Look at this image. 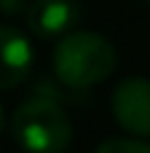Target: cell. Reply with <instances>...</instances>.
Wrapping results in <instances>:
<instances>
[{
	"instance_id": "cell-1",
	"label": "cell",
	"mask_w": 150,
	"mask_h": 153,
	"mask_svg": "<svg viewBox=\"0 0 150 153\" xmlns=\"http://www.w3.org/2000/svg\"><path fill=\"white\" fill-rule=\"evenodd\" d=\"M115 65V46L91 30H72L54 48V75L70 91H89L110 78Z\"/></svg>"
},
{
	"instance_id": "cell-8",
	"label": "cell",
	"mask_w": 150,
	"mask_h": 153,
	"mask_svg": "<svg viewBox=\"0 0 150 153\" xmlns=\"http://www.w3.org/2000/svg\"><path fill=\"white\" fill-rule=\"evenodd\" d=\"M3 129H5V110H3V105H0V134H3Z\"/></svg>"
},
{
	"instance_id": "cell-5",
	"label": "cell",
	"mask_w": 150,
	"mask_h": 153,
	"mask_svg": "<svg viewBox=\"0 0 150 153\" xmlns=\"http://www.w3.org/2000/svg\"><path fill=\"white\" fill-rule=\"evenodd\" d=\"M35 54L27 35L11 24H0V91L16 89L32 70Z\"/></svg>"
},
{
	"instance_id": "cell-3",
	"label": "cell",
	"mask_w": 150,
	"mask_h": 153,
	"mask_svg": "<svg viewBox=\"0 0 150 153\" xmlns=\"http://www.w3.org/2000/svg\"><path fill=\"white\" fill-rule=\"evenodd\" d=\"M110 110L118 126L134 137H150V81L126 78L110 97Z\"/></svg>"
},
{
	"instance_id": "cell-7",
	"label": "cell",
	"mask_w": 150,
	"mask_h": 153,
	"mask_svg": "<svg viewBox=\"0 0 150 153\" xmlns=\"http://www.w3.org/2000/svg\"><path fill=\"white\" fill-rule=\"evenodd\" d=\"M32 0H0V13L5 16H19V13H27Z\"/></svg>"
},
{
	"instance_id": "cell-2",
	"label": "cell",
	"mask_w": 150,
	"mask_h": 153,
	"mask_svg": "<svg viewBox=\"0 0 150 153\" xmlns=\"http://www.w3.org/2000/svg\"><path fill=\"white\" fill-rule=\"evenodd\" d=\"M11 134L24 153H64L72 140V121L62 102L32 94L11 116Z\"/></svg>"
},
{
	"instance_id": "cell-6",
	"label": "cell",
	"mask_w": 150,
	"mask_h": 153,
	"mask_svg": "<svg viewBox=\"0 0 150 153\" xmlns=\"http://www.w3.org/2000/svg\"><path fill=\"white\" fill-rule=\"evenodd\" d=\"M94 153H150V143L145 137H110L99 143Z\"/></svg>"
},
{
	"instance_id": "cell-4",
	"label": "cell",
	"mask_w": 150,
	"mask_h": 153,
	"mask_svg": "<svg viewBox=\"0 0 150 153\" xmlns=\"http://www.w3.org/2000/svg\"><path fill=\"white\" fill-rule=\"evenodd\" d=\"M27 27L38 38H64L83 16L81 0H32L27 8Z\"/></svg>"
},
{
	"instance_id": "cell-9",
	"label": "cell",
	"mask_w": 150,
	"mask_h": 153,
	"mask_svg": "<svg viewBox=\"0 0 150 153\" xmlns=\"http://www.w3.org/2000/svg\"><path fill=\"white\" fill-rule=\"evenodd\" d=\"M145 3H148V5H150V0H145Z\"/></svg>"
}]
</instances>
